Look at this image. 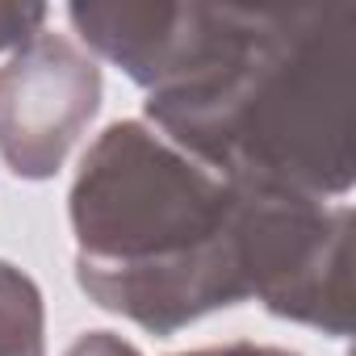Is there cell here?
I'll return each mask as SVG.
<instances>
[{
    "label": "cell",
    "mask_w": 356,
    "mask_h": 356,
    "mask_svg": "<svg viewBox=\"0 0 356 356\" xmlns=\"http://www.w3.org/2000/svg\"><path fill=\"white\" fill-rule=\"evenodd\" d=\"M239 5H168V0H88L67 22L92 59L122 67L147 97L193 80L235 34Z\"/></svg>",
    "instance_id": "5b68a950"
},
{
    "label": "cell",
    "mask_w": 356,
    "mask_h": 356,
    "mask_svg": "<svg viewBox=\"0 0 356 356\" xmlns=\"http://www.w3.org/2000/svg\"><path fill=\"white\" fill-rule=\"evenodd\" d=\"M51 22L47 5H0V55H17L26 42H34Z\"/></svg>",
    "instance_id": "52a82bcc"
},
{
    "label": "cell",
    "mask_w": 356,
    "mask_h": 356,
    "mask_svg": "<svg viewBox=\"0 0 356 356\" xmlns=\"http://www.w3.org/2000/svg\"><path fill=\"white\" fill-rule=\"evenodd\" d=\"M67 214L88 302L151 335H176L248 302L231 231L235 181L147 118L97 134L72 181Z\"/></svg>",
    "instance_id": "7a4b0ae2"
},
{
    "label": "cell",
    "mask_w": 356,
    "mask_h": 356,
    "mask_svg": "<svg viewBox=\"0 0 356 356\" xmlns=\"http://www.w3.org/2000/svg\"><path fill=\"white\" fill-rule=\"evenodd\" d=\"M235 256L268 314L331 339L352 331V206L235 181Z\"/></svg>",
    "instance_id": "3957f363"
},
{
    "label": "cell",
    "mask_w": 356,
    "mask_h": 356,
    "mask_svg": "<svg viewBox=\"0 0 356 356\" xmlns=\"http://www.w3.org/2000/svg\"><path fill=\"white\" fill-rule=\"evenodd\" d=\"M181 356H298V352H285V348H273V343H218V348H197V352H181Z\"/></svg>",
    "instance_id": "9c48e42d"
},
{
    "label": "cell",
    "mask_w": 356,
    "mask_h": 356,
    "mask_svg": "<svg viewBox=\"0 0 356 356\" xmlns=\"http://www.w3.org/2000/svg\"><path fill=\"white\" fill-rule=\"evenodd\" d=\"M97 109V59L76 38L42 30L0 63V159L22 181H51Z\"/></svg>",
    "instance_id": "277c9868"
},
{
    "label": "cell",
    "mask_w": 356,
    "mask_h": 356,
    "mask_svg": "<svg viewBox=\"0 0 356 356\" xmlns=\"http://www.w3.org/2000/svg\"><path fill=\"white\" fill-rule=\"evenodd\" d=\"M63 356H143L134 343H126L122 335H113V331H84Z\"/></svg>",
    "instance_id": "ba28073f"
},
{
    "label": "cell",
    "mask_w": 356,
    "mask_h": 356,
    "mask_svg": "<svg viewBox=\"0 0 356 356\" xmlns=\"http://www.w3.org/2000/svg\"><path fill=\"white\" fill-rule=\"evenodd\" d=\"M147 122L231 181L343 202L356 176V5H239L222 55L147 97Z\"/></svg>",
    "instance_id": "6da1fadb"
},
{
    "label": "cell",
    "mask_w": 356,
    "mask_h": 356,
    "mask_svg": "<svg viewBox=\"0 0 356 356\" xmlns=\"http://www.w3.org/2000/svg\"><path fill=\"white\" fill-rule=\"evenodd\" d=\"M0 356H47L42 289L9 260H0Z\"/></svg>",
    "instance_id": "8992f818"
}]
</instances>
